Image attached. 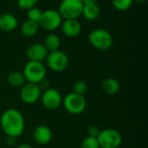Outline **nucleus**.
Masks as SVG:
<instances>
[{
	"label": "nucleus",
	"mask_w": 148,
	"mask_h": 148,
	"mask_svg": "<svg viewBox=\"0 0 148 148\" xmlns=\"http://www.w3.org/2000/svg\"><path fill=\"white\" fill-rule=\"evenodd\" d=\"M47 69L45 65L41 62L29 61L23 71V75L27 82L38 84L43 79H45Z\"/></svg>",
	"instance_id": "nucleus-3"
},
{
	"label": "nucleus",
	"mask_w": 148,
	"mask_h": 148,
	"mask_svg": "<svg viewBox=\"0 0 148 148\" xmlns=\"http://www.w3.org/2000/svg\"><path fill=\"white\" fill-rule=\"evenodd\" d=\"M81 2L82 3L83 5H88V4L96 3H97V0H81Z\"/></svg>",
	"instance_id": "nucleus-27"
},
{
	"label": "nucleus",
	"mask_w": 148,
	"mask_h": 148,
	"mask_svg": "<svg viewBox=\"0 0 148 148\" xmlns=\"http://www.w3.org/2000/svg\"><path fill=\"white\" fill-rule=\"evenodd\" d=\"M147 1V0H134V2H136V3H145Z\"/></svg>",
	"instance_id": "nucleus-29"
},
{
	"label": "nucleus",
	"mask_w": 148,
	"mask_h": 148,
	"mask_svg": "<svg viewBox=\"0 0 148 148\" xmlns=\"http://www.w3.org/2000/svg\"><path fill=\"white\" fill-rule=\"evenodd\" d=\"M82 148H100L97 138L87 136L82 141Z\"/></svg>",
	"instance_id": "nucleus-22"
},
{
	"label": "nucleus",
	"mask_w": 148,
	"mask_h": 148,
	"mask_svg": "<svg viewBox=\"0 0 148 148\" xmlns=\"http://www.w3.org/2000/svg\"><path fill=\"white\" fill-rule=\"evenodd\" d=\"M0 126L7 136L19 137L25 128V122L23 114L16 109L10 108L3 113L0 118Z\"/></svg>",
	"instance_id": "nucleus-1"
},
{
	"label": "nucleus",
	"mask_w": 148,
	"mask_h": 148,
	"mask_svg": "<svg viewBox=\"0 0 148 148\" xmlns=\"http://www.w3.org/2000/svg\"><path fill=\"white\" fill-rule=\"evenodd\" d=\"M88 41L90 44L98 50H108L114 43L112 34L104 29H93L88 34Z\"/></svg>",
	"instance_id": "nucleus-2"
},
{
	"label": "nucleus",
	"mask_w": 148,
	"mask_h": 148,
	"mask_svg": "<svg viewBox=\"0 0 148 148\" xmlns=\"http://www.w3.org/2000/svg\"><path fill=\"white\" fill-rule=\"evenodd\" d=\"M42 10L36 7H33L29 10H27V17L29 20L34 21L38 23V21L40 20V17L42 16Z\"/></svg>",
	"instance_id": "nucleus-23"
},
{
	"label": "nucleus",
	"mask_w": 148,
	"mask_h": 148,
	"mask_svg": "<svg viewBox=\"0 0 148 148\" xmlns=\"http://www.w3.org/2000/svg\"><path fill=\"white\" fill-rule=\"evenodd\" d=\"M83 4L81 0H62L58 12L62 19H77L82 16Z\"/></svg>",
	"instance_id": "nucleus-6"
},
{
	"label": "nucleus",
	"mask_w": 148,
	"mask_h": 148,
	"mask_svg": "<svg viewBox=\"0 0 148 148\" xmlns=\"http://www.w3.org/2000/svg\"><path fill=\"white\" fill-rule=\"evenodd\" d=\"M43 45L45 46L49 52L58 50L61 45L60 37L56 34H49L46 36Z\"/></svg>",
	"instance_id": "nucleus-19"
},
{
	"label": "nucleus",
	"mask_w": 148,
	"mask_h": 148,
	"mask_svg": "<svg viewBox=\"0 0 148 148\" xmlns=\"http://www.w3.org/2000/svg\"><path fill=\"white\" fill-rule=\"evenodd\" d=\"M38 0H16L17 6L23 10H28L33 7H36Z\"/></svg>",
	"instance_id": "nucleus-24"
},
{
	"label": "nucleus",
	"mask_w": 148,
	"mask_h": 148,
	"mask_svg": "<svg viewBox=\"0 0 148 148\" xmlns=\"http://www.w3.org/2000/svg\"><path fill=\"white\" fill-rule=\"evenodd\" d=\"M40 99L43 107L49 110L57 109L62 102V98L60 92L52 88H49L42 92Z\"/></svg>",
	"instance_id": "nucleus-9"
},
{
	"label": "nucleus",
	"mask_w": 148,
	"mask_h": 148,
	"mask_svg": "<svg viewBox=\"0 0 148 148\" xmlns=\"http://www.w3.org/2000/svg\"><path fill=\"white\" fill-rule=\"evenodd\" d=\"M26 80L23 73L19 71H13L9 74L7 77V82L10 84V86L13 88H21L22 86H23Z\"/></svg>",
	"instance_id": "nucleus-18"
},
{
	"label": "nucleus",
	"mask_w": 148,
	"mask_h": 148,
	"mask_svg": "<svg viewBox=\"0 0 148 148\" xmlns=\"http://www.w3.org/2000/svg\"><path fill=\"white\" fill-rule=\"evenodd\" d=\"M39 29V25L38 23L31 21L27 19L24 21L20 27V32L23 36L26 37H31L34 36Z\"/></svg>",
	"instance_id": "nucleus-17"
},
{
	"label": "nucleus",
	"mask_w": 148,
	"mask_h": 148,
	"mask_svg": "<svg viewBox=\"0 0 148 148\" xmlns=\"http://www.w3.org/2000/svg\"><path fill=\"white\" fill-rule=\"evenodd\" d=\"M102 91L109 95H116L121 89V84L118 80L114 78H107L101 83Z\"/></svg>",
	"instance_id": "nucleus-15"
},
{
	"label": "nucleus",
	"mask_w": 148,
	"mask_h": 148,
	"mask_svg": "<svg viewBox=\"0 0 148 148\" xmlns=\"http://www.w3.org/2000/svg\"><path fill=\"white\" fill-rule=\"evenodd\" d=\"M87 91H88V84L86 83V82L79 80L75 82L73 86V93L84 96Z\"/></svg>",
	"instance_id": "nucleus-21"
},
{
	"label": "nucleus",
	"mask_w": 148,
	"mask_h": 148,
	"mask_svg": "<svg viewBox=\"0 0 148 148\" xmlns=\"http://www.w3.org/2000/svg\"><path fill=\"white\" fill-rule=\"evenodd\" d=\"M42 89L36 83L27 82L21 87L20 97L21 100L26 104H34L40 100Z\"/></svg>",
	"instance_id": "nucleus-10"
},
{
	"label": "nucleus",
	"mask_w": 148,
	"mask_h": 148,
	"mask_svg": "<svg viewBox=\"0 0 148 148\" xmlns=\"http://www.w3.org/2000/svg\"><path fill=\"white\" fill-rule=\"evenodd\" d=\"M18 25L17 18L10 13H3L0 15V29L10 32L16 29Z\"/></svg>",
	"instance_id": "nucleus-14"
},
{
	"label": "nucleus",
	"mask_w": 148,
	"mask_h": 148,
	"mask_svg": "<svg viewBox=\"0 0 148 148\" xmlns=\"http://www.w3.org/2000/svg\"><path fill=\"white\" fill-rule=\"evenodd\" d=\"M49 54L48 49L42 43H34L30 45L26 51V56L29 61L42 62Z\"/></svg>",
	"instance_id": "nucleus-11"
},
{
	"label": "nucleus",
	"mask_w": 148,
	"mask_h": 148,
	"mask_svg": "<svg viewBox=\"0 0 148 148\" xmlns=\"http://www.w3.org/2000/svg\"><path fill=\"white\" fill-rule=\"evenodd\" d=\"M16 148H33L29 144H21L19 146H17Z\"/></svg>",
	"instance_id": "nucleus-28"
},
{
	"label": "nucleus",
	"mask_w": 148,
	"mask_h": 148,
	"mask_svg": "<svg viewBox=\"0 0 148 148\" xmlns=\"http://www.w3.org/2000/svg\"><path fill=\"white\" fill-rule=\"evenodd\" d=\"M134 0H112L113 6L119 11H126L133 5Z\"/></svg>",
	"instance_id": "nucleus-20"
},
{
	"label": "nucleus",
	"mask_w": 148,
	"mask_h": 148,
	"mask_svg": "<svg viewBox=\"0 0 148 148\" xmlns=\"http://www.w3.org/2000/svg\"><path fill=\"white\" fill-rule=\"evenodd\" d=\"M60 27L62 34L68 37H76L82 32V24L77 19H64Z\"/></svg>",
	"instance_id": "nucleus-12"
},
{
	"label": "nucleus",
	"mask_w": 148,
	"mask_h": 148,
	"mask_svg": "<svg viewBox=\"0 0 148 148\" xmlns=\"http://www.w3.org/2000/svg\"><path fill=\"white\" fill-rule=\"evenodd\" d=\"M97 140L100 148H118L122 142L121 134L113 128L101 130Z\"/></svg>",
	"instance_id": "nucleus-7"
},
{
	"label": "nucleus",
	"mask_w": 148,
	"mask_h": 148,
	"mask_svg": "<svg viewBox=\"0 0 148 148\" xmlns=\"http://www.w3.org/2000/svg\"><path fill=\"white\" fill-rule=\"evenodd\" d=\"M52 136L51 129L44 125L36 127L33 132V139L39 145L49 144L52 140Z\"/></svg>",
	"instance_id": "nucleus-13"
},
{
	"label": "nucleus",
	"mask_w": 148,
	"mask_h": 148,
	"mask_svg": "<svg viewBox=\"0 0 148 148\" xmlns=\"http://www.w3.org/2000/svg\"><path fill=\"white\" fill-rule=\"evenodd\" d=\"M101 13L100 7L97 3L83 5L82 16L88 21H95L96 20Z\"/></svg>",
	"instance_id": "nucleus-16"
},
{
	"label": "nucleus",
	"mask_w": 148,
	"mask_h": 148,
	"mask_svg": "<svg viewBox=\"0 0 148 148\" xmlns=\"http://www.w3.org/2000/svg\"><path fill=\"white\" fill-rule=\"evenodd\" d=\"M5 143L8 147H13L16 146V138L13 137V136H7L6 140H5Z\"/></svg>",
	"instance_id": "nucleus-26"
},
{
	"label": "nucleus",
	"mask_w": 148,
	"mask_h": 148,
	"mask_svg": "<svg viewBox=\"0 0 148 148\" xmlns=\"http://www.w3.org/2000/svg\"><path fill=\"white\" fill-rule=\"evenodd\" d=\"M88 136H90V137H94V138H97L100 132H101V129L99 128V127L97 126H95V125H92L90 126L88 128Z\"/></svg>",
	"instance_id": "nucleus-25"
},
{
	"label": "nucleus",
	"mask_w": 148,
	"mask_h": 148,
	"mask_svg": "<svg viewBox=\"0 0 148 148\" xmlns=\"http://www.w3.org/2000/svg\"><path fill=\"white\" fill-rule=\"evenodd\" d=\"M62 22V17L61 16L58 10L49 9L42 12L40 20L38 21L39 28H42L47 31H53L57 29Z\"/></svg>",
	"instance_id": "nucleus-4"
},
{
	"label": "nucleus",
	"mask_w": 148,
	"mask_h": 148,
	"mask_svg": "<svg viewBox=\"0 0 148 148\" xmlns=\"http://www.w3.org/2000/svg\"><path fill=\"white\" fill-rule=\"evenodd\" d=\"M45 60L49 69L55 72H62L65 70L69 63L68 56L59 49L49 52Z\"/></svg>",
	"instance_id": "nucleus-8"
},
{
	"label": "nucleus",
	"mask_w": 148,
	"mask_h": 148,
	"mask_svg": "<svg viewBox=\"0 0 148 148\" xmlns=\"http://www.w3.org/2000/svg\"><path fill=\"white\" fill-rule=\"evenodd\" d=\"M62 103L63 104L66 111L74 115L83 113L87 106V101L84 96L75 93L68 94L64 97V99H62Z\"/></svg>",
	"instance_id": "nucleus-5"
}]
</instances>
